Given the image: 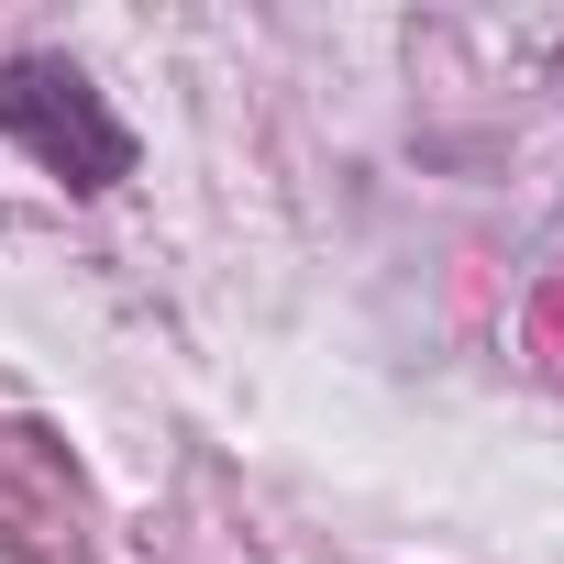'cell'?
Masks as SVG:
<instances>
[{
    "label": "cell",
    "instance_id": "cell-1",
    "mask_svg": "<svg viewBox=\"0 0 564 564\" xmlns=\"http://www.w3.org/2000/svg\"><path fill=\"white\" fill-rule=\"evenodd\" d=\"M0 133H12L45 177L67 188H122L133 177V133L122 111L89 89V67L67 56H0Z\"/></svg>",
    "mask_w": 564,
    "mask_h": 564
}]
</instances>
